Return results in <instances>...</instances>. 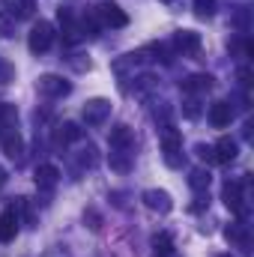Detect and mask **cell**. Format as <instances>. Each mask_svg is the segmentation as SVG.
<instances>
[{
	"label": "cell",
	"mask_w": 254,
	"mask_h": 257,
	"mask_svg": "<svg viewBox=\"0 0 254 257\" xmlns=\"http://www.w3.org/2000/svg\"><path fill=\"white\" fill-rule=\"evenodd\" d=\"M51 45H54V27L48 21H36L30 27V33H27V48L33 54H45Z\"/></svg>",
	"instance_id": "obj_1"
},
{
	"label": "cell",
	"mask_w": 254,
	"mask_h": 257,
	"mask_svg": "<svg viewBox=\"0 0 254 257\" xmlns=\"http://www.w3.org/2000/svg\"><path fill=\"white\" fill-rule=\"evenodd\" d=\"M159 144H162L165 162L177 168V165H180V150H183V135H180V128H174V126H162Z\"/></svg>",
	"instance_id": "obj_2"
},
{
	"label": "cell",
	"mask_w": 254,
	"mask_h": 257,
	"mask_svg": "<svg viewBox=\"0 0 254 257\" xmlns=\"http://www.w3.org/2000/svg\"><path fill=\"white\" fill-rule=\"evenodd\" d=\"M81 117H84L87 126H102V123L111 117V102H108V99H90V102L84 105Z\"/></svg>",
	"instance_id": "obj_3"
},
{
	"label": "cell",
	"mask_w": 254,
	"mask_h": 257,
	"mask_svg": "<svg viewBox=\"0 0 254 257\" xmlns=\"http://www.w3.org/2000/svg\"><path fill=\"white\" fill-rule=\"evenodd\" d=\"M96 15H99V21H102L105 27H114V30H120V27L129 24V15L117 6V3H111V0H105L102 6H96Z\"/></svg>",
	"instance_id": "obj_4"
},
{
	"label": "cell",
	"mask_w": 254,
	"mask_h": 257,
	"mask_svg": "<svg viewBox=\"0 0 254 257\" xmlns=\"http://www.w3.org/2000/svg\"><path fill=\"white\" fill-rule=\"evenodd\" d=\"M36 87H39V93L48 96V99H60V96H66V93L72 90V84H69L66 78H60V75H42V78L36 81Z\"/></svg>",
	"instance_id": "obj_5"
},
{
	"label": "cell",
	"mask_w": 254,
	"mask_h": 257,
	"mask_svg": "<svg viewBox=\"0 0 254 257\" xmlns=\"http://www.w3.org/2000/svg\"><path fill=\"white\" fill-rule=\"evenodd\" d=\"M221 197H224V206L236 215H245V200H242V183L236 180H227L224 189H221Z\"/></svg>",
	"instance_id": "obj_6"
},
{
	"label": "cell",
	"mask_w": 254,
	"mask_h": 257,
	"mask_svg": "<svg viewBox=\"0 0 254 257\" xmlns=\"http://www.w3.org/2000/svg\"><path fill=\"white\" fill-rule=\"evenodd\" d=\"M141 200H144V206L147 209H153V212H171L174 209V200H171V194L168 192H159V189H147V192L141 194Z\"/></svg>",
	"instance_id": "obj_7"
},
{
	"label": "cell",
	"mask_w": 254,
	"mask_h": 257,
	"mask_svg": "<svg viewBox=\"0 0 254 257\" xmlns=\"http://www.w3.org/2000/svg\"><path fill=\"white\" fill-rule=\"evenodd\" d=\"M236 156H239V144H236L233 138H221V141L212 147V162H218V165H230Z\"/></svg>",
	"instance_id": "obj_8"
},
{
	"label": "cell",
	"mask_w": 254,
	"mask_h": 257,
	"mask_svg": "<svg viewBox=\"0 0 254 257\" xmlns=\"http://www.w3.org/2000/svg\"><path fill=\"white\" fill-rule=\"evenodd\" d=\"M18 233V209L9 206L0 212V242H12Z\"/></svg>",
	"instance_id": "obj_9"
},
{
	"label": "cell",
	"mask_w": 254,
	"mask_h": 257,
	"mask_svg": "<svg viewBox=\"0 0 254 257\" xmlns=\"http://www.w3.org/2000/svg\"><path fill=\"white\" fill-rule=\"evenodd\" d=\"M230 120H233V108H230V102H212V105H209V126L212 128L230 126Z\"/></svg>",
	"instance_id": "obj_10"
},
{
	"label": "cell",
	"mask_w": 254,
	"mask_h": 257,
	"mask_svg": "<svg viewBox=\"0 0 254 257\" xmlns=\"http://www.w3.org/2000/svg\"><path fill=\"white\" fill-rule=\"evenodd\" d=\"M200 33H194V30H180L177 33V48L186 54V57H194L197 51H200Z\"/></svg>",
	"instance_id": "obj_11"
},
{
	"label": "cell",
	"mask_w": 254,
	"mask_h": 257,
	"mask_svg": "<svg viewBox=\"0 0 254 257\" xmlns=\"http://www.w3.org/2000/svg\"><path fill=\"white\" fill-rule=\"evenodd\" d=\"M108 141H111V150H117V153H126L129 147H132V128H129L126 123H117V126L111 128Z\"/></svg>",
	"instance_id": "obj_12"
},
{
	"label": "cell",
	"mask_w": 254,
	"mask_h": 257,
	"mask_svg": "<svg viewBox=\"0 0 254 257\" xmlns=\"http://www.w3.org/2000/svg\"><path fill=\"white\" fill-rule=\"evenodd\" d=\"M84 138V132L78 123H63V126L54 128V144L57 147H66V144H75V141H81Z\"/></svg>",
	"instance_id": "obj_13"
},
{
	"label": "cell",
	"mask_w": 254,
	"mask_h": 257,
	"mask_svg": "<svg viewBox=\"0 0 254 257\" xmlns=\"http://www.w3.org/2000/svg\"><path fill=\"white\" fill-rule=\"evenodd\" d=\"M60 30H63V39L69 42V45H75L78 42V27H75V15H72V9H60Z\"/></svg>",
	"instance_id": "obj_14"
},
{
	"label": "cell",
	"mask_w": 254,
	"mask_h": 257,
	"mask_svg": "<svg viewBox=\"0 0 254 257\" xmlns=\"http://www.w3.org/2000/svg\"><path fill=\"white\" fill-rule=\"evenodd\" d=\"M3 153H6L9 159H21V153H24V141H21V135H18L15 128H9V132L3 135Z\"/></svg>",
	"instance_id": "obj_15"
},
{
	"label": "cell",
	"mask_w": 254,
	"mask_h": 257,
	"mask_svg": "<svg viewBox=\"0 0 254 257\" xmlns=\"http://www.w3.org/2000/svg\"><path fill=\"white\" fill-rule=\"evenodd\" d=\"M57 180H60V171H57L54 165H39V168H36V186H39V189H54Z\"/></svg>",
	"instance_id": "obj_16"
},
{
	"label": "cell",
	"mask_w": 254,
	"mask_h": 257,
	"mask_svg": "<svg viewBox=\"0 0 254 257\" xmlns=\"http://www.w3.org/2000/svg\"><path fill=\"white\" fill-rule=\"evenodd\" d=\"M212 81H215L212 75H191V78L183 81V90H186V93H200V90H209Z\"/></svg>",
	"instance_id": "obj_17"
},
{
	"label": "cell",
	"mask_w": 254,
	"mask_h": 257,
	"mask_svg": "<svg viewBox=\"0 0 254 257\" xmlns=\"http://www.w3.org/2000/svg\"><path fill=\"white\" fill-rule=\"evenodd\" d=\"M99 27H102V21H99L96 9L84 12V18H81V30H84V36H99Z\"/></svg>",
	"instance_id": "obj_18"
},
{
	"label": "cell",
	"mask_w": 254,
	"mask_h": 257,
	"mask_svg": "<svg viewBox=\"0 0 254 257\" xmlns=\"http://www.w3.org/2000/svg\"><path fill=\"white\" fill-rule=\"evenodd\" d=\"M153 248H156V254L168 257L174 251V239H171V233H159V236H153Z\"/></svg>",
	"instance_id": "obj_19"
},
{
	"label": "cell",
	"mask_w": 254,
	"mask_h": 257,
	"mask_svg": "<svg viewBox=\"0 0 254 257\" xmlns=\"http://www.w3.org/2000/svg\"><path fill=\"white\" fill-rule=\"evenodd\" d=\"M189 186L194 189V192H203V189H209V171H191V177H189Z\"/></svg>",
	"instance_id": "obj_20"
},
{
	"label": "cell",
	"mask_w": 254,
	"mask_h": 257,
	"mask_svg": "<svg viewBox=\"0 0 254 257\" xmlns=\"http://www.w3.org/2000/svg\"><path fill=\"white\" fill-rule=\"evenodd\" d=\"M224 236H227L230 242H239V245H248V233H245V227H242V224H230V227L224 230Z\"/></svg>",
	"instance_id": "obj_21"
},
{
	"label": "cell",
	"mask_w": 254,
	"mask_h": 257,
	"mask_svg": "<svg viewBox=\"0 0 254 257\" xmlns=\"http://www.w3.org/2000/svg\"><path fill=\"white\" fill-rule=\"evenodd\" d=\"M12 78H15V69H12V63H9L6 57H0V87H3V84H9Z\"/></svg>",
	"instance_id": "obj_22"
},
{
	"label": "cell",
	"mask_w": 254,
	"mask_h": 257,
	"mask_svg": "<svg viewBox=\"0 0 254 257\" xmlns=\"http://www.w3.org/2000/svg\"><path fill=\"white\" fill-rule=\"evenodd\" d=\"M78 162H81L84 168H93V165H96V147H87V150L81 153V159H78Z\"/></svg>",
	"instance_id": "obj_23"
},
{
	"label": "cell",
	"mask_w": 254,
	"mask_h": 257,
	"mask_svg": "<svg viewBox=\"0 0 254 257\" xmlns=\"http://www.w3.org/2000/svg\"><path fill=\"white\" fill-rule=\"evenodd\" d=\"M84 221H90V227H93V230H99V227H102V218H99V212H96L93 206L84 212Z\"/></svg>",
	"instance_id": "obj_24"
},
{
	"label": "cell",
	"mask_w": 254,
	"mask_h": 257,
	"mask_svg": "<svg viewBox=\"0 0 254 257\" xmlns=\"http://www.w3.org/2000/svg\"><path fill=\"white\" fill-rule=\"evenodd\" d=\"M183 105H186V108H183V111H186V117H197V114H200V108H197V99H186Z\"/></svg>",
	"instance_id": "obj_25"
},
{
	"label": "cell",
	"mask_w": 254,
	"mask_h": 257,
	"mask_svg": "<svg viewBox=\"0 0 254 257\" xmlns=\"http://www.w3.org/2000/svg\"><path fill=\"white\" fill-rule=\"evenodd\" d=\"M111 168H114V171H129V162L123 156H114V153H111Z\"/></svg>",
	"instance_id": "obj_26"
},
{
	"label": "cell",
	"mask_w": 254,
	"mask_h": 257,
	"mask_svg": "<svg viewBox=\"0 0 254 257\" xmlns=\"http://www.w3.org/2000/svg\"><path fill=\"white\" fill-rule=\"evenodd\" d=\"M194 6H197V15H209L212 12V0H194Z\"/></svg>",
	"instance_id": "obj_27"
},
{
	"label": "cell",
	"mask_w": 254,
	"mask_h": 257,
	"mask_svg": "<svg viewBox=\"0 0 254 257\" xmlns=\"http://www.w3.org/2000/svg\"><path fill=\"white\" fill-rule=\"evenodd\" d=\"M197 156H200L203 162H212V147H206V144H197Z\"/></svg>",
	"instance_id": "obj_28"
},
{
	"label": "cell",
	"mask_w": 254,
	"mask_h": 257,
	"mask_svg": "<svg viewBox=\"0 0 254 257\" xmlns=\"http://www.w3.org/2000/svg\"><path fill=\"white\" fill-rule=\"evenodd\" d=\"M239 81H242V87H248L251 84V72L248 69H239Z\"/></svg>",
	"instance_id": "obj_29"
},
{
	"label": "cell",
	"mask_w": 254,
	"mask_h": 257,
	"mask_svg": "<svg viewBox=\"0 0 254 257\" xmlns=\"http://www.w3.org/2000/svg\"><path fill=\"white\" fill-rule=\"evenodd\" d=\"M3 183H6V174H3V171H0V186H3Z\"/></svg>",
	"instance_id": "obj_30"
},
{
	"label": "cell",
	"mask_w": 254,
	"mask_h": 257,
	"mask_svg": "<svg viewBox=\"0 0 254 257\" xmlns=\"http://www.w3.org/2000/svg\"><path fill=\"white\" fill-rule=\"evenodd\" d=\"M162 3H171V0H162Z\"/></svg>",
	"instance_id": "obj_31"
},
{
	"label": "cell",
	"mask_w": 254,
	"mask_h": 257,
	"mask_svg": "<svg viewBox=\"0 0 254 257\" xmlns=\"http://www.w3.org/2000/svg\"><path fill=\"white\" fill-rule=\"evenodd\" d=\"M224 257H230V254H224Z\"/></svg>",
	"instance_id": "obj_32"
}]
</instances>
